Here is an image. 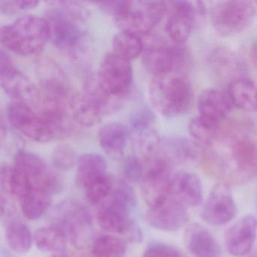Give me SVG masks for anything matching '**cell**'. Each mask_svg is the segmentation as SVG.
I'll use <instances>...</instances> for the list:
<instances>
[{
  "label": "cell",
  "mask_w": 257,
  "mask_h": 257,
  "mask_svg": "<svg viewBox=\"0 0 257 257\" xmlns=\"http://www.w3.org/2000/svg\"><path fill=\"white\" fill-rule=\"evenodd\" d=\"M257 231V219L246 215L236 222L228 229L225 237L227 249L236 257L247 255L255 243Z\"/></svg>",
  "instance_id": "19"
},
{
  "label": "cell",
  "mask_w": 257,
  "mask_h": 257,
  "mask_svg": "<svg viewBox=\"0 0 257 257\" xmlns=\"http://www.w3.org/2000/svg\"><path fill=\"white\" fill-rule=\"evenodd\" d=\"M143 257H181L179 251L171 245L164 243H150Z\"/></svg>",
  "instance_id": "40"
},
{
  "label": "cell",
  "mask_w": 257,
  "mask_h": 257,
  "mask_svg": "<svg viewBox=\"0 0 257 257\" xmlns=\"http://www.w3.org/2000/svg\"><path fill=\"white\" fill-rule=\"evenodd\" d=\"M227 93L233 106L244 112L257 109V87L250 79L240 78L228 83Z\"/></svg>",
  "instance_id": "27"
},
{
  "label": "cell",
  "mask_w": 257,
  "mask_h": 257,
  "mask_svg": "<svg viewBox=\"0 0 257 257\" xmlns=\"http://www.w3.org/2000/svg\"><path fill=\"white\" fill-rule=\"evenodd\" d=\"M185 245L195 257H220L221 248L215 237L202 225L192 223L186 227Z\"/></svg>",
  "instance_id": "23"
},
{
  "label": "cell",
  "mask_w": 257,
  "mask_h": 257,
  "mask_svg": "<svg viewBox=\"0 0 257 257\" xmlns=\"http://www.w3.org/2000/svg\"><path fill=\"white\" fill-rule=\"evenodd\" d=\"M7 118L10 125L28 139L37 143H47L55 139L43 118L28 103L11 102L7 107Z\"/></svg>",
  "instance_id": "14"
},
{
  "label": "cell",
  "mask_w": 257,
  "mask_h": 257,
  "mask_svg": "<svg viewBox=\"0 0 257 257\" xmlns=\"http://www.w3.org/2000/svg\"><path fill=\"white\" fill-rule=\"evenodd\" d=\"M100 227L108 232L125 235L131 242L141 243L143 233L140 225L130 217V212L106 201L98 211Z\"/></svg>",
  "instance_id": "17"
},
{
  "label": "cell",
  "mask_w": 257,
  "mask_h": 257,
  "mask_svg": "<svg viewBox=\"0 0 257 257\" xmlns=\"http://www.w3.org/2000/svg\"><path fill=\"white\" fill-rule=\"evenodd\" d=\"M97 4L113 17L121 31L141 37L149 35L167 13L166 2L162 1H103Z\"/></svg>",
  "instance_id": "3"
},
{
  "label": "cell",
  "mask_w": 257,
  "mask_h": 257,
  "mask_svg": "<svg viewBox=\"0 0 257 257\" xmlns=\"http://www.w3.org/2000/svg\"><path fill=\"white\" fill-rule=\"evenodd\" d=\"M34 241L40 250L58 253L65 250L67 237L59 228L51 225L37 229L34 234Z\"/></svg>",
  "instance_id": "29"
},
{
  "label": "cell",
  "mask_w": 257,
  "mask_h": 257,
  "mask_svg": "<svg viewBox=\"0 0 257 257\" xmlns=\"http://www.w3.org/2000/svg\"><path fill=\"white\" fill-rule=\"evenodd\" d=\"M142 62L153 76L183 72L191 61L190 52L184 43L157 40L144 48Z\"/></svg>",
  "instance_id": "6"
},
{
  "label": "cell",
  "mask_w": 257,
  "mask_h": 257,
  "mask_svg": "<svg viewBox=\"0 0 257 257\" xmlns=\"http://www.w3.org/2000/svg\"><path fill=\"white\" fill-rule=\"evenodd\" d=\"M222 124L198 115L190 120L188 130L191 137L199 145H210L217 138Z\"/></svg>",
  "instance_id": "30"
},
{
  "label": "cell",
  "mask_w": 257,
  "mask_h": 257,
  "mask_svg": "<svg viewBox=\"0 0 257 257\" xmlns=\"http://www.w3.org/2000/svg\"><path fill=\"white\" fill-rule=\"evenodd\" d=\"M76 184L86 189L103 176L106 175V162L104 158L96 153H85L78 158Z\"/></svg>",
  "instance_id": "26"
},
{
  "label": "cell",
  "mask_w": 257,
  "mask_h": 257,
  "mask_svg": "<svg viewBox=\"0 0 257 257\" xmlns=\"http://www.w3.org/2000/svg\"><path fill=\"white\" fill-rule=\"evenodd\" d=\"M114 183V180L106 174L90 184L85 189V196L88 202L93 205L103 204L110 195Z\"/></svg>",
  "instance_id": "35"
},
{
  "label": "cell",
  "mask_w": 257,
  "mask_h": 257,
  "mask_svg": "<svg viewBox=\"0 0 257 257\" xmlns=\"http://www.w3.org/2000/svg\"><path fill=\"white\" fill-rule=\"evenodd\" d=\"M46 13L52 44L68 55H76L85 48L88 33L85 28L88 16L81 3L52 1Z\"/></svg>",
  "instance_id": "2"
},
{
  "label": "cell",
  "mask_w": 257,
  "mask_h": 257,
  "mask_svg": "<svg viewBox=\"0 0 257 257\" xmlns=\"http://www.w3.org/2000/svg\"><path fill=\"white\" fill-rule=\"evenodd\" d=\"M39 1L35 0H0V10L3 13L12 14L35 8Z\"/></svg>",
  "instance_id": "39"
},
{
  "label": "cell",
  "mask_w": 257,
  "mask_h": 257,
  "mask_svg": "<svg viewBox=\"0 0 257 257\" xmlns=\"http://www.w3.org/2000/svg\"><path fill=\"white\" fill-rule=\"evenodd\" d=\"M154 122L155 115L151 109L147 106H142L131 115L129 118L130 134L139 135L145 131L153 128Z\"/></svg>",
  "instance_id": "37"
},
{
  "label": "cell",
  "mask_w": 257,
  "mask_h": 257,
  "mask_svg": "<svg viewBox=\"0 0 257 257\" xmlns=\"http://www.w3.org/2000/svg\"><path fill=\"white\" fill-rule=\"evenodd\" d=\"M201 157L207 169L225 183H245L257 174V132L246 121L222 125Z\"/></svg>",
  "instance_id": "1"
},
{
  "label": "cell",
  "mask_w": 257,
  "mask_h": 257,
  "mask_svg": "<svg viewBox=\"0 0 257 257\" xmlns=\"http://www.w3.org/2000/svg\"><path fill=\"white\" fill-rule=\"evenodd\" d=\"M52 194L43 189H31L20 200L22 213L25 217L34 220L41 217L49 208Z\"/></svg>",
  "instance_id": "28"
},
{
  "label": "cell",
  "mask_w": 257,
  "mask_h": 257,
  "mask_svg": "<svg viewBox=\"0 0 257 257\" xmlns=\"http://www.w3.org/2000/svg\"><path fill=\"white\" fill-rule=\"evenodd\" d=\"M149 94L155 109L168 118L186 113L194 100L192 83L183 72L153 76Z\"/></svg>",
  "instance_id": "4"
},
{
  "label": "cell",
  "mask_w": 257,
  "mask_h": 257,
  "mask_svg": "<svg viewBox=\"0 0 257 257\" xmlns=\"http://www.w3.org/2000/svg\"><path fill=\"white\" fill-rule=\"evenodd\" d=\"M189 219L187 208L170 195L150 207L147 213L148 223L160 231H177L187 223Z\"/></svg>",
  "instance_id": "18"
},
{
  "label": "cell",
  "mask_w": 257,
  "mask_h": 257,
  "mask_svg": "<svg viewBox=\"0 0 257 257\" xmlns=\"http://www.w3.org/2000/svg\"><path fill=\"white\" fill-rule=\"evenodd\" d=\"M13 167L28 180L31 189H43L52 195L61 191V182L38 155L28 150H19Z\"/></svg>",
  "instance_id": "12"
},
{
  "label": "cell",
  "mask_w": 257,
  "mask_h": 257,
  "mask_svg": "<svg viewBox=\"0 0 257 257\" xmlns=\"http://www.w3.org/2000/svg\"><path fill=\"white\" fill-rule=\"evenodd\" d=\"M255 12V4L249 1L231 0L220 2L212 10V25L219 35H237L251 25Z\"/></svg>",
  "instance_id": "7"
},
{
  "label": "cell",
  "mask_w": 257,
  "mask_h": 257,
  "mask_svg": "<svg viewBox=\"0 0 257 257\" xmlns=\"http://www.w3.org/2000/svg\"><path fill=\"white\" fill-rule=\"evenodd\" d=\"M144 176L141 182L143 199L150 207L169 196L171 162L159 151L143 159Z\"/></svg>",
  "instance_id": "9"
},
{
  "label": "cell",
  "mask_w": 257,
  "mask_h": 257,
  "mask_svg": "<svg viewBox=\"0 0 257 257\" xmlns=\"http://www.w3.org/2000/svg\"><path fill=\"white\" fill-rule=\"evenodd\" d=\"M77 161L76 151L68 144H59L52 152V165L59 171H66L71 169L77 164Z\"/></svg>",
  "instance_id": "36"
},
{
  "label": "cell",
  "mask_w": 257,
  "mask_h": 257,
  "mask_svg": "<svg viewBox=\"0 0 257 257\" xmlns=\"http://www.w3.org/2000/svg\"><path fill=\"white\" fill-rule=\"evenodd\" d=\"M249 55L252 65L257 70V40L251 44L249 47Z\"/></svg>",
  "instance_id": "41"
},
{
  "label": "cell",
  "mask_w": 257,
  "mask_h": 257,
  "mask_svg": "<svg viewBox=\"0 0 257 257\" xmlns=\"http://www.w3.org/2000/svg\"><path fill=\"white\" fill-rule=\"evenodd\" d=\"M106 201L132 211L137 204V197L132 186L126 180H119L114 183L113 189Z\"/></svg>",
  "instance_id": "34"
},
{
  "label": "cell",
  "mask_w": 257,
  "mask_h": 257,
  "mask_svg": "<svg viewBox=\"0 0 257 257\" xmlns=\"http://www.w3.org/2000/svg\"><path fill=\"white\" fill-rule=\"evenodd\" d=\"M51 257H76V253H70V252H66L65 250L63 252L54 253Z\"/></svg>",
  "instance_id": "42"
},
{
  "label": "cell",
  "mask_w": 257,
  "mask_h": 257,
  "mask_svg": "<svg viewBox=\"0 0 257 257\" xmlns=\"http://www.w3.org/2000/svg\"><path fill=\"white\" fill-rule=\"evenodd\" d=\"M144 46L141 37L127 31H120L112 40V52L129 61L143 54Z\"/></svg>",
  "instance_id": "31"
},
{
  "label": "cell",
  "mask_w": 257,
  "mask_h": 257,
  "mask_svg": "<svg viewBox=\"0 0 257 257\" xmlns=\"http://www.w3.org/2000/svg\"><path fill=\"white\" fill-rule=\"evenodd\" d=\"M37 71L40 92L73 103L76 94L67 75L55 61L42 58L37 63Z\"/></svg>",
  "instance_id": "15"
},
{
  "label": "cell",
  "mask_w": 257,
  "mask_h": 257,
  "mask_svg": "<svg viewBox=\"0 0 257 257\" xmlns=\"http://www.w3.org/2000/svg\"><path fill=\"white\" fill-rule=\"evenodd\" d=\"M127 251L125 241L111 234H103L95 239L92 252L95 257H124Z\"/></svg>",
  "instance_id": "33"
},
{
  "label": "cell",
  "mask_w": 257,
  "mask_h": 257,
  "mask_svg": "<svg viewBox=\"0 0 257 257\" xmlns=\"http://www.w3.org/2000/svg\"><path fill=\"white\" fill-rule=\"evenodd\" d=\"M7 240L12 250L18 254H25L31 249L34 236L25 224L13 220L7 224Z\"/></svg>",
  "instance_id": "32"
},
{
  "label": "cell",
  "mask_w": 257,
  "mask_h": 257,
  "mask_svg": "<svg viewBox=\"0 0 257 257\" xmlns=\"http://www.w3.org/2000/svg\"><path fill=\"white\" fill-rule=\"evenodd\" d=\"M169 195L186 208L196 207L202 201V183L196 174L180 171L171 177Z\"/></svg>",
  "instance_id": "20"
},
{
  "label": "cell",
  "mask_w": 257,
  "mask_h": 257,
  "mask_svg": "<svg viewBox=\"0 0 257 257\" xmlns=\"http://www.w3.org/2000/svg\"><path fill=\"white\" fill-rule=\"evenodd\" d=\"M96 79L105 94L113 98L124 100L133 79L130 61L113 52H109L100 63Z\"/></svg>",
  "instance_id": "8"
},
{
  "label": "cell",
  "mask_w": 257,
  "mask_h": 257,
  "mask_svg": "<svg viewBox=\"0 0 257 257\" xmlns=\"http://www.w3.org/2000/svg\"><path fill=\"white\" fill-rule=\"evenodd\" d=\"M168 13L166 31L170 40L184 43L196 25L205 15L204 4L200 1H170L166 2Z\"/></svg>",
  "instance_id": "11"
},
{
  "label": "cell",
  "mask_w": 257,
  "mask_h": 257,
  "mask_svg": "<svg viewBox=\"0 0 257 257\" xmlns=\"http://www.w3.org/2000/svg\"><path fill=\"white\" fill-rule=\"evenodd\" d=\"M237 214V206L227 183L216 185L210 192L201 211V218L211 225H222L232 220Z\"/></svg>",
  "instance_id": "16"
},
{
  "label": "cell",
  "mask_w": 257,
  "mask_h": 257,
  "mask_svg": "<svg viewBox=\"0 0 257 257\" xmlns=\"http://www.w3.org/2000/svg\"><path fill=\"white\" fill-rule=\"evenodd\" d=\"M232 106L227 91L216 88L204 90L198 97L199 115L220 124L226 119Z\"/></svg>",
  "instance_id": "22"
},
{
  "label": "cell",
  "mask_w": 257,
  "mask_h": 257,
  "mask_svg": "<svg viewBox=\"0 0 257 257\" xmlns=\"http://www.w3.org/2000/svg\"><path fill=\"white\" fill-rule=\"evenodd\" d=\"M209 66L219 79L228 81L244 78L246 72L243 60L234 51L227 48H218L208 58Z\"/></svg>",
  "instance_id": "21"
},
{
  "label": "cell",
  "mask_w": 257,
  "mask_h": 257,
  "mask_svg": "<svg viewBox=\"0 0 257 257\" xmlns=\"http://www.w3.org/2000/svg\"><path fill=\"white\" fill-rule=\"evenodd\" d=\"M50 38V28L45 18L24 15L0 29V41L8 50L21 55L38 53Z\"/></svg>",
  "instance_id": "5"
},
{
  "label": "cell",
  "mask_w": 257,
  "mask_h": 257,
  "mask_svg": "<svg viewBox=\"0 0 257 257\" xmlns=\"http://www.w3.org/2000/svg\"><path fill=\"white\" fill-rule=\"evenodd\" d=\"M122 172L127 183H141L144 176V162L137 156H128L123 162Z\"/></svg>",
  "instance_id": "38"
},
{
  "label": "cell",
  "mask_w": 257,
  "mask_h": 257,
  "mask_svg": "<svg viewBox=\"0 0 257 257\" xmlns=\"http://www.w3.org/2000/svg\"><path fill=\"white\" fill-rule=\"evenodd\" d=\"M129 135L128 127L122 123H108L99 131V143L108 156L118 158L124 153Z\"/></svg>",
  "instance_id": "25"
},
{
  "label": "cell",
  "mask_w": 257,
  "mask_h": 257,
  "mask_svg": "<svg viewBox=\"0 0 257 257\" xmlns=\"http://www.w3.org/2000/svg\"><path fill=\"white\" fill-rule=\"evenodd\" d=\"M0 81L3 89L13 101L34 106L38 100V86L16 67L10 55L3 49L0 52Z\"/></svg>",
  "instance_id": "13"
},
{
  "label": "cell",
  "mask_w": 257,
  "mask_h": 257,
  "mask_svg": "<svg viewBox=\"0 0 257 257\" xmlns=\"http://www.w3.org/2000/svg\"><path fill=\"white\" fill-rule=\"evenodd\" d=\"M202 149L195 141L183 137L162 138L160 152L170 162H184L201 156Z\"/></svg>",
  "instance_id": "24"
},
{
  "label": "cell",
  "mask_w": 257,
  "mask_h": 257,
  "mask_svg": "<svg viewBox=\"0 0 257 257\" xmlns=\"http://www.w3.org/2000/svg\"><path fill=\"white\" fill-rule=\"evenodd\" d=\"M52 225L59 228L76 246H80L89 235L91 217L88 210L79 201L66 200L52 212Z\"/></svg>",
  "instance_id": "10"
}]
</instances>
